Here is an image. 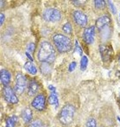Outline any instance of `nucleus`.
Returning a JSON list of instances; mask_svg holds the SVG:
<instances>
[{
    "instance_id": "nucleus-1",
    "label": "nucleus",
    "mask_w": 120,
    "mask_h": 127,
    "mask_svg": "<svg viewBox=\"0 0 120 127\" xmlns=\"http://www.w3.org/2000/svg\"><path fill=\"white\" fill-rule=\"evenodd\" d=\"M38 60L42 63L52 64L56 59V51L52 44L49 42H42L40 44L38 53Z\"/></svg>"
},
{
    "instance_id": "nucleus-2",
    "label": "nucleus",
    "mask_w": 120,
    "mask_h": 127,
    "mask_svg": "<svg viewBox=\"0 0 120 127\" xmlns=\"http://www.w3.org/2000/svg\"><path fill=\"white\" fill-rule=\"evenodd\" d=\"M53 42L59 52H68L72 49V41L68 36L62 34H55L53 35Z\"/></svg>"
},
{
    "instance_id": "nucleus-3",
    "label": "nucleus",
    "mask_w": 120,
    "mask_h": 127,
    "mask_svg": "<svg viewBox=\"0 0 120 127\" xmlns=\"http://www.w3.org/2000/svg\"><path fill=\"white\" fill-rule=\"evenodd\" d=\"M74 113H75V109L71 104H66L62 108L60 111L58 119H59L60 123L62 125H67L71 124L73 120Z\"/></svg>"
},
{
    "instance_id": "nucleus-4",
    "label": "nucleus",
    "mask_w": 120,
    "mask_h": 127,
    "mask_svg": "<svg viewBox=\"0 0 120 127\" xmlns=\"http://www.w3.org/2000/svg\"><path fill=\"white\" fill-rule=\"evenodd\" d=\"M43 19L50 22H58L61 20V12L56 8H48L43 12Z\"/></svg>"
},
{
    "instance_id": "nucleus-5",
    "label": "nucleus",
    "mask_w": 120,
    "mask_h": 127,
    "mask_svg": "<svg viewBox=\"0 0 120 127\" xmlns=\"http://www.w3.org/2000/svg\"><path fill=\"white\" fill-rule=\"evenodd\" d=\"M28 86V80L23 74L18 73L16 76V84L14 87V91L18 95H21L24 93Z\"/></svg>"
},
{
    "instance_id": "nucleus-6",
    "label": "nucleus",
    "mask_w": 120,
    "mask_h": 127,
    "mask_svg": "<svg viewBox=\"0 0 120 127\" xmlns=\"http://www.w3.org/2000/svg\"><path fill=\"white\" fill-rule=\"evenodd\" d=\"M3 96H4V100L6 101H8L10 103H17L18 102V97H17L15 91L12 89V87L7 86V87H4L3 89Z\"/></svg>"
},
{
    "instance_id": "nucleus-7",
    "label": "nucleus",
    "mask_w": 120,
    "mask_h": 127,
    "mask_svg": "<svg viewBox=\"0 0 120 127\" xmlns=\"http://www.w3.org/2000/svg\"><path fill=\"white\" fill-rule=\"evenodd\" d=\"M31 104H32V107H34V109L39 111L45 109V107H46V98H45V95H42V94L36 95L34 99L33 100Z\"/></svg>"
},
{
    "instance_id": "nucleus-8",
    "label": "nucleus",
    "mask_w": 120,
    "mask_h": 127,
    "mask_svg": "<svg viewBox=\"0 0 120 127\" xmlns=\"http://www.w3.org/2000/svg\"><path fill=\"white\" fill-rule=\"evenodd\" d=\"M72 15H73L74 21L77 25L80 27H86V25L88 24V17L84 12L77 10L74 11Z\"/></svg>"
},
{
    "instance_id": "nucleus-9",
    "label": "nucleus",
    "mask_w": 120,
    "mask_h": 127,
    "mask_svg": "<svg viewBox=\"0 0 120 127\" xmlns=\"http://www.w3.org/2000/svg\"><path fill=\"white\" fill-rule=\"evenodd\" d=\"M94 35H95V32H94V27L87 28L83 32V39L88 44H92L94 42Z\"/></svg>"
},
{
    "instance_id": "nucleus-10",
    "label": "nucleus",
    "mask_w": 120,
    "mask_h": 127,
    "mask_svg": "<svg viewBox=\"0 0 120 127\" xmlns=\"http://www.w3.org/2000/svg\"><path fill=\"white\" fill-rule=\"evenodd\" d=\"M100 53L102 56L103 61H109L111 59V56L113 54V50H112L111 47H108L105 45H101L100 46Z\"/></svg>"
},
{
    "instance_id": "nucleus-11",
    "label": "nucleus",
    "mask_w": 120,
    "mask_h": 127,
    "mask_svg": "<svg viewBox=\"0 0 120 127\" xmlns=\"http://www.w3.org/2000/svg\"><path fill=\"white\" fill-rule=\"evenodd\" d=\"M111 20H110V16L105 14V15H102L101 17H99L96 20V27L97 28L100 30H102L104 28H106L109 24L110 23Z\"/></svg>"
},
{
    "instance_id": "nucleus-12",
    "label": "nucleus",
    "mask_w": 120,
    "mask_h": 127,
    "mask_svg": "<svg viewBox=\"0 0 120 127\" xmlns=\"http://www.w3.org/2000/svg\"><path fill=\"white\" fill-rule=\"evenodd\" d=\"M0 78H1V83L3 84L4 87H7V86L10 84L11 74L8 71L2 70V71H1V74H0Z\"/></svg>"
},
{
    "instance_id": "nucleus-13",
    "label": "nucleus",
    "mask_w": 120,
    "mask_h": 127,
    "mask_svg": "<svg viewBox=\"0 0 120 127\" xmlns=\"http://www.w3.org/2000/svg\"><path fill=\"white\" fill-rule=\"evenodd\" d=\"M39 90V85L35 80H31L28 84V95H34Z\"/></svg>"
},
{
    "instance_id": "nucleus-14",
    "label": "nucleus",
    "mask_w": 120,
    "mask_h": 127,
    "mask_svg": "<svg viewBox=\"0 0 120 127\" xmlns=\"http://www.w3.org/2000/svg\"><path fill=\"white\" fill-rule=\"evenodd\" d=\"M22 119L24 120L25 123H31L32 122V111L29 108H26L22 110L21 113Z\"/></svg>"
},
{
    "instance_id": "nucleus-15",
    "label": "nucleus",
    "mask_w": 120,
    "mask_h": 127,
    "mask_svg": "<svg viewBox=\"0 0 120 127\" xmlns=\"http://www.w3.org/2000/svg\"><path fill=\"white\" fill-rule=\"evenodd\" d=\"M24 67H25V69H26L30 74H32V75H35V74L37 73V69H36L35 65L33 64V62H30V61L27 62V63L25 64Z\"/></svg>"
},
{
    "instance_id": "nucleus-16",
    "label": "nucleus",
    "mask_w": 120,
    "mask_h": 127,
    "mask_svg": "<svg viewBox=\"0 0 120 127\" xmlns=\"http://www.w3.org/2000/svg\"><path fill=\"white\" fill-rule=\"evenodd\" d=\"M48 101L50 105H55L56 107L58 106V95H57L56 91L51 92L50 95L49 96Z\"/></svg>"
},
{
    "instance_id": "nucleus-17",
    "label": "nucleus",
    "mask_w": 120,
    "mask_h": 127,
    "mask_svg": "<svg viewBox=\"0 0 120 127\" xmlns=\"http://www.w3.org/2000/svg\"><path fill=\"white\" fill-rule=\"evenodd\" d=\"M18 117L16 116H12L6 119V127H16V125L18 123Z\"/></svg>"
},
{
    "instance_id": "nucleus-18",
    "label": "nucleus",
    "mask_w": 120,
    "mask_h": 127,
    "mask_svg": "<svg viewBox=\"0 0 120 127\" xmlns=\"http://www.w3.org/2000/svg\"><path fill=\"white\" fill-rule=\"evenodd\" d=\"M40 69L42 73H43L44 75H49L50 73V71H51V67H50V64L48 63H42Z\"/></svg>"
},
{
    "instance_id": "nucleus-19",
    "label": "nucleus",
    "mask_w": 120,
    "mask_h": 127,
    "mask_svg": "<svg viewBox=\"0 0 120 127\" xmlns=\"http://www.w3.org/2000/svg\"><path fill=\"white\" fill-rule=\"evenodd\" d=\"M88 58L87 56H83L80 60V70L81 71H85L88 67Z\"/></svg>"
},
{
    "instance_id": "nucleus-20",
    "label": "nucleus",
    "mask_w": 120,
    "mask_h": 127,
    "mask_svg": "<svg viewBox=\"0 0 120 127\" xmlns=\"http://www.w3.org/2000/svg\"><path fill=\"white\" fill-rule=\"evenodd\" d=\"M63 31H64V33H66V34H72V25H71V23H69V22H66L64 26H63Z\"/></svg>"
},
{
    "instance_id": "nucleus-21",
    "label": "nucleus",
    "mask_w": 120,
    "mask_h": 127,
    "mask_svg": "<svg viewBox=\"0 0 120 127\" xmlns=\"http://www.w3.org/2000/svg\"><path fill=\"white\" fill-rule=\"evenodd\" d=\"M28 127H44V124L41 120L37 119V120H34L31 122Z\"/></svg>"
},
{
    "instance_id": "nucleus-22",
    "label": "nucleus",
    "mask_w": 120,
    "mask_h": 127,
    "mask_svg": "<svg viewBox=\"0 0 120 127\" xmlns=\"http://www.w3.org/2000/svg\"><path fill=\"white\" fill-rule=\"evenodd\" d=\"M106 5V2L103 0H95L94 1V6L97 9H103Z\"/></svg>"
},
{
    "instance_id": "nucleus-23",
    "label": "nucleus",
    "mask_w": 120,
    "mask_h": 127,
    "mask_svg": "<svg viewBox=\"0 0 120 127\" xmlns=\"http://www.w3.org/2000/svg\"><path fill=\"white\" fill-rule=\"evenodd\" d=\"M86 127H96V122L94 118H89L86 123Z\"/></svg>"
},
{
    "instance_id": "nucleus-24",
    "label": "nucleus",
    "mask_w": 120,
    "mask_h": 127,
    "mask_svg": "<svg viewBox=\"0 0 120 127\" xmlns=\"http://www.w3.org/2000/svg\"><path fill=\"white\" fill-rule=\"evenodd\" d=\"M34 49H35V46H34V44L33 43V42H30V43L28 45V53H33L34 50Z\"/></svg>"
},
{
    "instance_id": "nucleus-25",
    "label": "nucleus",
    "mask_w": 120,
    "mask_h": 127,
    "mask_svg": "<svg viewBox=\"0 0 120 127\" xmlns=\"http://www.w3.org/2000/svg\"><path fill=\"white\" fill-rule=\"evenodd\" d=\"M75 50H76V51L78 52L80 56L82 55V50H81V48H80V46L79 45L78 41H75Z\"/></svg>"
},
{
    "instance_id": "nucleus-26",
    "label": "nucleus",
    "mask_w": 120,
    "mask_h": 127,
    "mask_svg": "<svg viewBox=\"0 0 120 127\" xmlns=\"http://www.w3.org/2000/svg\"><path fill=\"white\" fill-rule=\"evenodd\" d=\"M108 4H109V6L110 7V10H111L112 13H113V14H116L117 13V10H116V8H115V5L113 4H112L111 1H109Z\"/></svg>"
},
{
    "instance_id": "nucleus-27",
    "label": "nucleus",
    "mask_w": 120,
    "mask_h": 127,
    "mask_svg": "<svg viewBox=\"0 0 120 127\" xmlns=\"http://www.w3.org/2000/svg\"><path fill=\"white\" fill-rule=\"evenodd\" d=\"M76 68V62H72V63L70 64V65H69V68H68V70H69V71H74V69Z\"/></svg>"
},
{
    "instance_id": "nucleus-28",
    "label": "nucleus",
    "mask_w": 120,
    "mask_h": 127,
    "mask_svg": "<svg viewBox=\"0 0 120 127\" xmlns=\"http://www.w3.org/2000/svg\"><path fill=\"white\" fill-rule=\"evenodd\" d=\"M4 21V13H0V26H2Z\"/></svg>"
},
{
    "instance_id": "nucleus-29",
    "label": "nucleus",
    "mask_w": 120,
    "mask_h": 127,
    "mask_svg": "<svg viewBox=\"0 0 120 127\" xmlns=\"http://www.w3.org/2000/svg\"><path fill=\"white\" fill-rule=\"evenodd\" d=\"M26 56H27V57H28V59H29V61H30V62H33V60H34V59H33V58H32V57H31V56H30V54L28 53V51L26 52Z\"/></svg>"
},
{
    "instance_id": "nucleus-30",
    "label": "nucleus",
    "mask_w": 120,
    "mask_h": 127,
    "mask_svg": "<svg viewBox=\"0 0 120 127\" xmlns=\"http://www.w3.org/2000/svg\"><path fill=\"white\" fill-rule=\"evenodd\" d=\"M49 89H50V91H52V92L56 91V88H55V87H53L52 85H50V86H49Z\"/></svg>"
},
{
    "instance_id": "nucleus-31",
    "label": "nucleus",
    "mask_w": 120,
    "mask_h": 127,
    "mask_svg": "<svg viewBox=\"0 0 120 127\" xmlns=\"http://www.w3.org/2000/svg\"><path fill=\"white\" fill-rule=\"evenodd\" d=\"M118 122H120V117H118Z\"/></svg>"
},
{
    "instance_id": "nucleus-32",
    "label": "nucleus",
    "mask_w": 120,
    "mask_h": 127,
    "mask_svg": "<svg viewBox=\"0 0 120 127\" xmlns=\"http://www.w3.org/2000/svg\"><path fill=\"white\" fill-rule=\"evenodd\" d=\"M118 62H119V64H120V56H119V58H118Z\"/></svg>"
},
{
    "instance_id": "nucleus-33",
    "label": "nucleus",
    "mask_w": 120,
    "mask_h": 127,
    "mask_svg": "<svg viewBox=\"0 0 120 127\" xmlns=\"http://www.w3.org/2000/svg\"><path fill=\"white\" fill-rule=\"evenodd\" d=\"M119 20H120V15H119Z\"/></svg>"
}]
</instances>
